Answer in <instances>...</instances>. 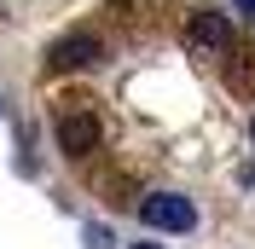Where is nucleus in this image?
Returning <instances> with one entry per match:
<instances>
[{
    "mask_svg": "<svg viewBox=\"0 0 255 249\" xmlns=\"http://www.w3.org/2000/svg\"><path fill=\"white\" fill-rule=\"evenodd\" d=\"M52 127H58V151L64 156H93L99 139H105V127H99V116L87 105H64Z\"/></svg>",
    "mask_w": 255,
    "mask_h": 249,
    "instance_id": "nucleus-2",
    "label": "nucleus"
},
{
    "mask_svg": "<svg viewBox=\"0 0 255 249\" xmlns=\"http://www.w3.org/2000/svg\"><path fill=\"white\" fill-rule=\"evenodd\" d=\"M139 220L151 232H191V226H197V209H191V197H180V191H145L139 197Z\"/></svg>",
    "mask_w": 255,
    "mask_h": 249,
    "instance_id": "nucleus-1",
    "label": "nucleus"
},
{
    "mask_svg": "<svg viewBox=\"0 0 255 249\" xmlns=\"http://www.w3.org/2000/svg\"><path fill=\"white\" fill-rule=\"evenodd\" d=\"M133 249H168V244H133Z\"/></svg>",
    "mask_w": 255,
    "mask_h": 249,
    "instance_id": "nucleus-6",
    "label": "nucleus"
},
{
    "mask_svg": "<svg viewBox=\"0 0 255 249\" xmlns=\"http://www.w3.org/2000/svg\"><path fill=\"white\" fill-rule=\"evenodd\" d=\"M186 35H191V47H203V52H226L232 41H238L221 12H191L186 17Z\"/></svg>",
    "mask_w": 255,
    "mask_h": 249,
    "instance_id": "nucleus-4",
    "label": "nucleus"
},
{
    "mask_svg": "<svg viewBox=\"0 0 255 249\" xmlns=\"http://www.w3.org/2000/svg\"><path fill=\"white\" fill-rule=\"evenodd\" d=\"M244 6H255V0H244Z\"/></svg>",
    "mask_w": 255,
    "mask_h": 249,
    "instance_id": "nucleus-8",
    "label": "nucleus"
},
{
    "mask_svg": "<svg viewBox=\"0 0 255 249\" xmlns=\"http://www.w3.org/2000/svg\"><path fill=\"white\" fill-rule=\"evenodd\" d=\"M221 70H226V87L232 93H244V99H255V52L250 47H226V58H221Z\"/></svg>",
    "mask_w": 255,
    "mask_h": 249,
    "instance_id": "nucleus-5",
    "label": "nucleus"
},
{
    "mask_svg": "<svg viewBox=\"0 0 255 249\" xmlns=\"http://www.w3.org/2000/svg\"><path fill=\"white\" fill-rule=\"evenodd\" d=\"M47 64L52 70H93V64H105V41L93 29H76V35H64V41H52Z\"/></svg>",
    "mask_w": 255,
    "mask_h": 249,
    "instance_id": "nucleus-3",
    "label": "nucleus"
},
{
    "mask_svg": "<svg viewBox=\"0 0 255 249\" xmlns=\"http://www.w3.org/2000/svg\"><path fill=\"white\" fill-rule=\"evenodd\" d=\"M250 139H255V122H250Z\"/></svg>",
    "mask_w": 255,
    "mask_h": 249,
    "instance_id": "nucleus-7",
    "label": "nucleus"
}]
</instances>
